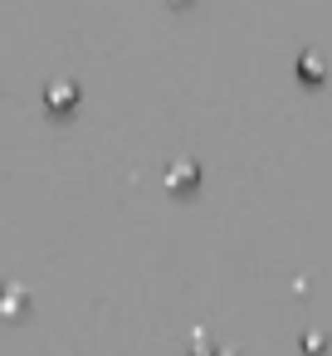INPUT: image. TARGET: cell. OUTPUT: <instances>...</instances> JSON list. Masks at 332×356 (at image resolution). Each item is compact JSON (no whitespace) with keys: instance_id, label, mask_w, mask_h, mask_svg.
I'll list each match as a JSON object with an SVG mask.
<instances>
[{"instance_id":"cell-1","label":"cell","mask_w":332,"mask_h":356,"mask_svg":"<svg viewBox=\"0 0 332 356\" xmlns=\"http://www.w3.org/2000/svg\"><path fill=\"white\" fill-rule=\"evenodd\" d=\"M45 108L59 113V118L74 113V108H79V83H74V79H54V83L45 88Z\"/></svg>"},{"instance_id":"cell-2","label":"cell","mask_w":332,"mask_h":356,"mask_svg":"<svg viewBox=\"0 0 332 356\" xmlns=\"http://www.w3.org/2000/svg\"><path fill=\"white\" fill-rule=\"evenodd\" d=\"M191 186H200V161H191V156H176V161L166 166V191L186 195Z\"/></svg>"},{"instance_id":"cell-3","label":"cell","mask_w":332,"mask_h":356,"mask_svg":"<svg viewBox=\"0 0 332 356\" xmlns=\"http://www.w3.org/2000/svg\"><path fill=\"white\" fill-rule=\"evenodd\" d=\"M171 6H186V0H171Z\"/></svg>"}]
</instances>
